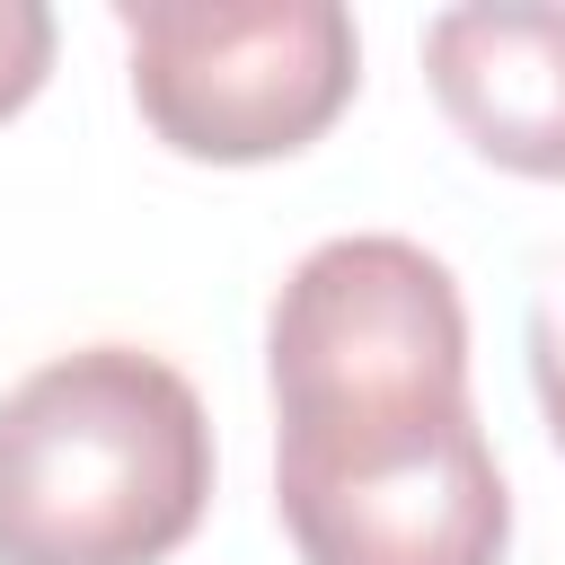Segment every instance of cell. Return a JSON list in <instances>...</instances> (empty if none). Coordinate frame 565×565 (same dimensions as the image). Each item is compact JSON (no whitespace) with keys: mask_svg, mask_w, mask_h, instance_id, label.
<instances>
[{"mask_svg":"<svg viewBox=\"0 0 565 565\" xmlns=\"http://www.w3.org/2000/svg\"><path fill=\"white\" fill-rule=\"evenodd\" d=\"M265 371L282 433H371L468 406V309L450 265L388 230L309 247L274 291Z\"/></svg>","mask_w":565,"mask_h":565,"instance_id":"7a4b0ae2","label":"cell"},{"mask_svg":"<svg viewBox=\"0 0 565 565\" xmlns=\"http://www.w3.org/2000/svg\"><path fill=\"white\" fill-rule=\"evenodd\" d=\"M424 71L477 159L565 177V9H441Z\"/></svg>","mask_w":565,"mask_h":565,"instance_id":"5b68a950","label":"cell"},{"mask_svg":"<svg viewBox=\"0 0 565 565\" xmlns=\"http://www.w3.org/2000/svg\"><path fill=\"white\" fill-rule=\"evenodd\" d=\"M212 503V415L141 344H79L0 397V565H159Z\"/></svg>","mask_w":565,"mask_h":565,"instance_id":"6da1fadb","label":"cell"},{"mask_svg":"<svg viewBox=\"0 0 565 565\" xmlns=\"http://www.w3.org/2000/svg\"><path fill=\"white\" fill-rule=\"evenodd\" d=\"M53 71V9L44 0H0V115H18Z\"/></svg>","mask_w":565,"mask_h":565,"instance_id":"8992f818","label":"cell"},{"mask_svg":"<svg viewBox=\"0 0 565 565\" xmlns=\"http://www.w3.org/2000/svg\"><path fill=\"white\" fill-rule=\"evenodd\" d=\"M115 26L141 124L177 159L212 168L309 150L362 79V44L335 0H115Z\"/></svg>","mask_w":565,"mask_h":565,"instance_id":"3957f363","label":"cell"},{"mask_svg":"<svg viewBox=\"0 0 565 565\" xmlns=\"http://www.w3.org/2000/svg\"><path fill=\"white\" fill-rule=\"evenodd\" d=\"M530 380H539V406H547V433L565 450V256L539 274L530 291Z\"/></svg>","mask_w":565,"mask_h":565,"instance_id":"52a82bcc","label":"cell"},{"mask_svg":"<svg viewBox=\"0 0 565 565\" xmlns=\"http://www.w3.org/2000/svg\"><path fill=\"white\" fill-rule=\"evenodd\" d=\"M274 503L300 565H503L512 539L477 406L371 433H282Z\"/></svg>","mask_w":565,"mask_h":565,"instance_id":"277c9868","label":"cell"}]
</instances>
